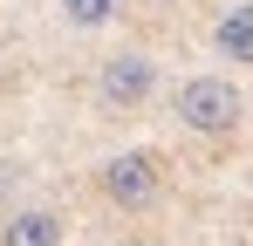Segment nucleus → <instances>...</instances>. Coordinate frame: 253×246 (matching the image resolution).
I'll use <instances>...</instances> for the list:
<instances>
[{
  "instance_id": "obj_5",
  "label": "nucleus",
  "mask_w": 253,
  "mask_h": 246,
  "mask_svg": "<svg viewBox=\"0 0 253 246\" xmlns=\"http://www.w3.org/2000/svg\"><path fill=\"white\" fill-rule=\"evenodd\" d=\"M0 246H62V212H42V205H28V212H7V226H0Z\"/></svg>"
},
{
  "instance_id": "obj_4",
  "label": "nucleus",
  "mask_w": 253,
  "mask_h": 246,
  "mask_svg": "<svg viewBox=\"0 0 253 246\" xmlns=\"http://www.w3.org/2000/svg\"><path fill=\"white\" fill-rule=\"evenodd\" d=\"M212 48H219V62H233V69H253V0H233V7H219V21H212Z\"/></svg>"
},
{
  "instance_id": "obj_3",
  "label": "nucleus",
  "mask_w": 253,
  "mask_h": 246,
  "mask_svg": "<svg viewBox=\"0 0 253 246\" xmlns=\"http://www.w3.org/2000/svg\"><path fill=\"white\" fill-rule=\"evenodd\" d=\"M151 82H158V69H151V55H137V48H124V55H110V62H103V76H96V96H103L110 110H137V103L151 96Z\"/></svg>"
},
{
  "instance_id": "obj_1",
  "label": "nucleus",
  "mask_w": 253,
  "mask_h": 246,
  "mask_svg": "<svg viewBox=\"0 0 253 246\" xmlns=\"http://www.w3.org/2000/svg\"><path fill=\"white\" fill-rule=\"evenodd\" d=\"M171 117L185 123V130H199V137H233L240 117H247V96L226 76H185L178 96H171Z\"/></svg>"
},
{
  "instance_id": "obj_6",
  "label": "nucleus",
  "mask_w": 253,
  "mask_h": 246,
  "mask_svg": "<svg viewBox=\"0 0 253 246\" xmlns=\"http://www.w3.org/2000/svg\"><path fill=\"white\" fill-rule=\"evenodd\" d=\"M124 0H62V14H69V28H103L110 14H117Z\"/></svg>"
},
{
  "instance_id": "obj_2",
  "label": "nucleus",
  "mask_w": 253,
  "mask_h": 246,
  "mask_svg": "<svg viewBox=\"0 0 253 246\" xmlns=\"http://www.w3.org/2000/svg\"><path fill=\"white\" fill-rule=\"evenodd\" d=\"M96 185H103V199H110V205L137 212V205L158 199V185H165V178H158V158H151V151H117V158L96 171Z\"/></svg>"
}]
</instances>
